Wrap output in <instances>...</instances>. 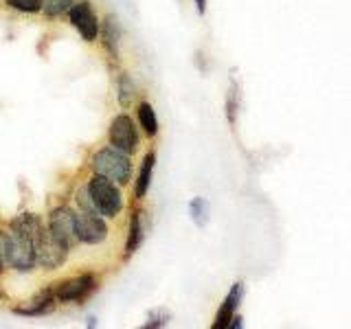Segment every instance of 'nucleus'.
I'll list each match as a JSON object with an SVG mask.
<instances>
[{
  "instance_id": "nucleus-1",
  "label": "nucleus",
  "mask_w": 351,
  "mask_h": 329,
  "mask_svg": "<svg viewBox=\"0 0 351 329\" xmlns=\"http://www.w3.org/2000/svg\"><path fill=\"white\" fill-rule=\"evenodd\" d=\"M44 228L42 217L36 213H20L9 222L11 233V255L9 268L18 272H31L38 268V239Z\"/></svg>"
},
{
  "instance_id": "nucleus-2",
  "label": "nucleus",
  "mask_w": 351,
  "mask_h": 329,
  "mask_svg": "<svg viewBox=\"0 0 351 329\" xmlns=\"http://www.w3.org/2000/svg\"><path fill=\"white\" fill-rule=\"evenodd\" d=\"M86 189L90 193V200L95 204L97 213H101L104 217H110V219L121 213V208H123V195H121V189L114 180L97 173L88 180Z\"/></svg>"
},
{
  "instance_id": "nucleus-3",
  "label": "nucleus",
  "mask_w": 351,
  "mask_h": 329,
  "mask_svg": "<svg viewBox=\"0 0 351 329\" xmlns=\"http://www.w3.org/2000/svg\"><path fill=\"white\" fill-rule=\"evenodd\" d=\"M93 169L95 173H101L106 178L114 180L117 184H128L132 178V162L130 154L121 151L112 145L101 147L93 156Z\"/></svg>"
},
{
  "instance_id": "nucleus-4",
  "label": "nucleus",
  "mask_w": 351,
  "mask_h": 329,
  "mask_svg": "<svg viewBox=\"0 0 351 329\" xmlns=\"http://www.w3.org/2000/svg\"><path fill=\"white\" fill-rule=\"evenodd\" d=\"M53 285H55V299H58V303L82 305L88 296L97 290L99 279H97V274L86 272V274H77L73 279H66L62 283H53Z\"/></svg>"
},
{
  "instance_id": "nucleus-5",
  "label": "nucleus",
  "mask_w": 351,
  "mask_h": 329,
  "mask_svg": "<svg viewBox=\"0 0 351 329\" xmlns=\"http://www.w3.org/2000/svg\"><path fill=\"white\" fill-rule=\"evenodd\" d=\"M75 233H77V241H82V244L88 246L101 244L108 237V226L104 222V215L90 211V208L75 211Z\"/></svg>"
},
{
  "instance_id": "nucleus-6",
  "label": "nucleus",
  "mask_w": 351,
  "mask_h": 329,
  "mask_svg": "<svg viewBox=\"0 0 351 329\" xmlns=\"http://www.w3.org/2000/svg\"><path fill=\"white\" fill-rule=\"evenodd\" d=\"M36 252H38V266H42L44 270H58L64 266L66 259H69L71 248H66L62 241L51 233L49 226H44L38 239Z\"/></svg>"
},
{
  "instance_id": "nucleus-7",
  "label": "nucleus",
  "mask_w": 351,
  "mask_h": 329,
  "mask_svg": "<svg viewBox=\"0 0 351 329\" xmlns=\"http://www.w3.org/2000/svg\"><path fill=\"white\" fill-rule=\"evenodd\" d=\"M108 138H110V145L130 154V156L138 149V132L134 127V121L128 114H117L112 119V123H110V130H108Z\"/></svg>"
},
{
  "instance_id": "nucleus-8",
  "label": "nucleus",
  "mask_w": 351,
  "mask_h": 329,
  "mask_svg": "<svg viewBox=\"0 0 351 329\" xmlns=\"http://www.w3.org/2000/svg\"><path fill=\"white\" fill-rule=\"evenodd\" d=\"M69 18L71 25L80 31V36L86 42H95L99 38V31H101V25H99V18L95 14L93 5L88 0H80L69 9Z\"/></svg>"
},
{
  "instance_id": "nucleus-9",
  "label": "nucleus",
  "mask_w": 351,
  "mask_h": 329,
  "mask_svg": "<svg viewBox=\"0 0 351 329\" xmlns=\"http://www.w3.org/2000/svg\"><path fill=\"white\" fill-rule=\"evenodd\" d=\"M49 230L58 237L66 248H75L77 233H75V211L71 206H58L49 215Z\"/></svg>"
},
{
  "instance_id": "nucleus-10",
  "label": "nucleus",
  "mask_w": 351,
  "mask_h": 329,
  "mask_svg": "<svg viewBox=\"0 0 351 329\" xmlns=\"http://www.w3.org/2000/svg\"><path fill=\"white\" fill-rule=\"evenodd\" d=\"M241 294H244V285H241V283H235V285H233V290L228 292V296L224 299L222 307H219V312H217V316H215V323H213L215 329H224V327L230 325V321L235 318V312H237V307H239Z\"/></svg>"
},
{
  "instance_id": "nucleus-11",
  "label": "nucleus",
  "mask_w": 351,
  "mask_h": 329,
  "mask_svg": "<svg viewBox=\"0 0 351 329\" xmlns=\"http://www.w3.org/2000/svg\"><path fill=\"white\" fill-rule=\"evenodd\" d=\"M101 36H104V44L110 53V58L119 60V47H121V27L114 16H106L104 20V29H101Z\"/></svg>"
},
{
  "instance_id": "nucleus-12",
  "label": "nucleus",
  "mask_w": 351,
  "mask_h": 329,
  "mask_svg": "<svg viewBox=\"0 0 351 329\" xmlns=\"http://www.w3.org/2000/svg\"><path fill=\"white\" fill-rule=\"evenodd\" d=\"M143 233H145V230H143V213L134 211L130 219V230H128V241H125V259L138 250L141 241H143Z\"/></svg>"
},
{
  "instance_id": "nucleus-13",
  "label": "nucleus",
  "mask_w": 351,
  "mask_h": 329,
  "mask_svg": "<svg viewBox=\"0 0 351 329\" xmlns=\"http://www.w3.org/2000/svg\"><path fill=\"white\" fill-rule=\"evenodd\" d=\"M154 162H156V154L147 151V156L143 158L141 164V171H138V178H136V197L143 200L149 191V184H152V173H154Z\"/></svg>"
},
{
  "instance_id": "nucleus-14",
  "label": "nucleus",
  "mask_w": 351,
  "mask_h": 329,
  "mask_svg": "<svg viewBox=\"0 0 351 329\" xmlns=\"http://www.w3.org/2000/svg\"><path fill=\"white\" fill-rule=\"evenodd\" d=\"M138 123L147 136L158 134V119H156V112H154L152 103H147V101L138 103Z\"/></svg>"
},
{
  "instance_id": "nucleus-15",
  "label": "nucleus",
  "mask_w": 351,
  "mask_h": 329,
  "mask_svg": "<svg viewBox=\"0 0 351 329\" xmlns=\"http://www.w3.org/2000/svg\"><path fill=\"white\" fill-rule=\"evenodd\" d=\"M134 82H132V77L128 73H123L119 77V103L128 108L132 103V99H134Z\"/></svg>"
},
{
  "instance_id": "nucleus-16",
  "label": "nucleus",
  "mask_w": 351,
  "mask_h": 329,
  "mask_svg": "<svg viewBox=\"0 0 351 329\" xmlns=\"http://www.w3.org/2000/svg\"><path fill=\"white\" fill-rule=\"evenodd\" d=\"M7 5L22 14H38L44 9V0H7Z\"/></svg>"
},
{
  "instance_id": "nucleus-17",
  "label": "nucleus",
  "mask_w": 351,
  "mask_h": 329,
  "mask_svg": "<svg viewBox=\"0 0 351 329\" xmlns=\"http://www.w3.org/2000/svg\"><path fill=\"white\" fill-rule=\"evenodd\" d=\"M9 255H11V233L0 228V274L5 272V266H9Z\"/></svg>"
},
{
  "instance_id": "nucleus-18",
  "label": "nucleus",
  "mask_w": 351,
  "mask_h": 329,
  "mask_svg": "<svg viewBox=\"0 0 351 329\" xmlns=\"http://www.w3.org/2000/svg\"><path fill=\"white\" fill-rule=\"evenodd\" d=\"M73 5H75V0H44V14L55 18L64 14V11H69Z\"/></svg>"
},
{
  "instance_id": "nucleus-19",
  "label": "nucleus",
  "mask_w": 351,
  "mask_h": 329,
  "mask_svg": "<svg viewBox=\"0 0 351 329\" xmlns=\"http://www.w3.org/2000/svg\"><path fill=\"white\" fill-rule=\"evenodd\" d=\"M189 211H191V217L197 226H202L206 222V213H208V206L202 197H195V200L189 204Z\"/></svg>"
},
{
  "instance_id": "nucleus-20",
  "label": "nucleus",
  "mask_w": 351,
  "mask_h": 329,
  "mask_svg": "<svg viewBox=\"0 0 351 329\" xmlns=\"http://www.w3.org/2000/svg\"><path fill=\"white\" fill-rule=\"evenodd\" d=\"M235 97H237V86L233 84V88H230V95H228V101H226V108H228V121H230V123H235V110H237Z\"/></svg>"
},
{
  "instance_id": "nucleus-21",
  "label": "nucleus",
  "mask_w": 351,
  "mask_h": 329,
  "mask_svg": "<svg viewBox=\"0 0 351 329\" xmlns=\"http://www.w3.org/2000/svg\"><path fill=\"white\" fill-rule=\"evenodd\" d=\"M195 5H197V11H200V14H204V9H206V0H195Z\"/></svg>"
},
{
  "instance_id": "nucleus-22",
  "label": "nucleus",
  "mask_w": 351,
  "mask_h": 329,
  "mask_svg": "<svg viewBox=\"0 0 351 329\" xmlns=\"http://www.w3.org/2000/svg\"><path fill=\"white\" fill-rule=\"evenodd\" d=\"M5 299V292H0V301H3Z\"/></svg>"
}]
</instances>
